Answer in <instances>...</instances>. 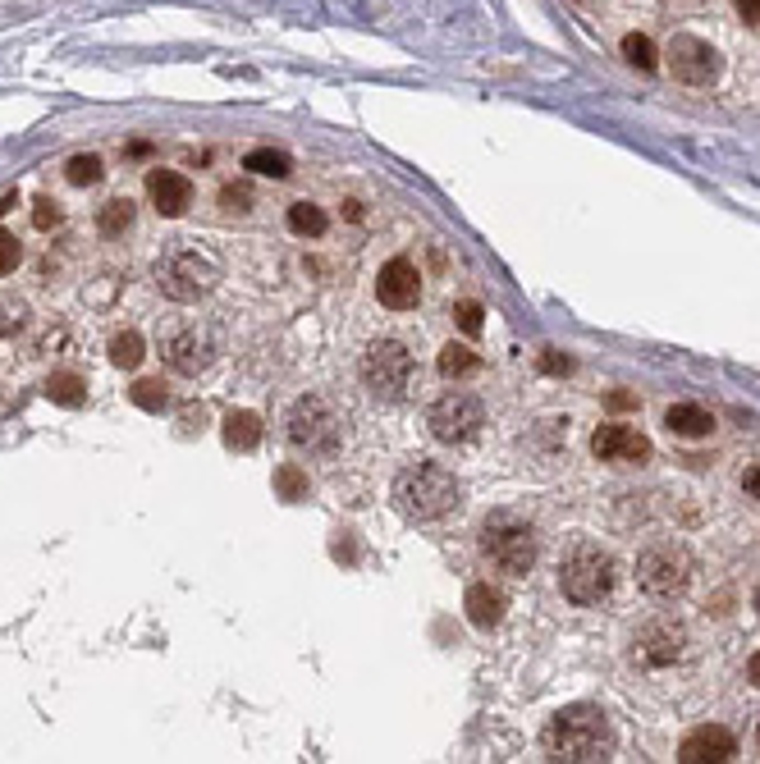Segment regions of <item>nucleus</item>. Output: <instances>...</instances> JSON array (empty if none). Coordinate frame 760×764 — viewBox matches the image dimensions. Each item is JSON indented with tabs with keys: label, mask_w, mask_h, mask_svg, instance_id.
I'll use <instances>...</instances> for the list:
<instances>
[{
	"label": "nucleus",
	"mask_w": 760,
	"mask_h": 764,
	"mask_svg": "<svg viewBox=\"0 0 760 764\" xmlns=\"http://www.w3.org/2000/svg\"><path fill=\"white\" fill-rule=\"evenodd\" d=\"M545 751H550V760H568V764L609 760V751H614L609 714L600 705H564L550 719V728H545Z\"/></svg>",
	"instance_id": "f257e3e1"
},
{
	"label": "nucleus",
	"mask_w": 760,
	"mask_h": 764,
	"mask_svg": "<svg viewBox=\"0 0 760 764\" xmlns=\"http://www.w3.org/2000/svg\"><path fill=\"white\" fill-rule=\"evenodd\" d=\"M394 508L408 522H435L458 508V481L445 463H413L394 476Z\"/></svg>",
	"instance_id": "f03ea898"
},
{
	"label": "nucleus",
	"mask_w": 760,
	"mask_h": 764,
	"mask_svg": "<svg viewBox=\"0 0 760 764\" xmlns=\"http://www.w3.org/2000/svg\"><path fill=\"white\" fill-rule=\"evenodd\" d=\"M614 582H619V563L596 540H577L564 559H559V591H564V600L582 604V609L605 600L614 591Z\"/></svg>",
	"instance_id": "7ed1b4c3"
},
{
	"label": "nucleus",
	"mask_w": 760,
	"mask_h": 764,
	"mask_svg": "<svg viewBox=\"0 0 760 764\" xmlns=\"http://www.w3.org/2000/svg\"><path fill=\"white\" fill-rule=\"evenodd\" d=\"M481 549H486V559L495 563L500 572H509V577H527V572L536 568V549H541V540H536V527L527 522V517L490 513L486 522H481Z\"/></svg>",
	"instance_id": "20e7f679"
},
{
	"label": "nucleus",
	"mask_w": 760,
	"mask_h": 764,
	"mask_svg": "<svg viewBox=\"0 0 760 764\" xmlns=\"http://www.w3.org/2000/svg\"><path fill=\"white\" fill-rule=\"evenodd\" d=\"M284 435H289L294 449L312 453V458H330V453L339 449L344 421L335 417V408H330L321 394H303V399H294L289 417H284Z\"/></svg>",
	"instance_id": "39448f33"
},
{
	"label": "nucleus",
	"mask_w": 760,
	"mask_h": 764,
	"mask_svg": "<svg viewBox=\"0 0 760 764\" xmlns=\"http://www.w3.org/2000/svg\"><path fill=\"white\" fill-rule=\"evenodd\" d=\"M692 572H696L692 554L683 545H674V540H664V545H651L637 559V586L651 600H678L692 586Z\"/></svg>",
	"instance_id": "423d86ee"
},
{
	"label": "nucleus",
	"mask_w": 760,
	"mask_h": 764,
	"mask_svg": "<svg viewBox=\"0 0 760 764\" xmlns=\"http://www.w3.org/2000/svg\"><path fill=\"white\" fill-rule=\"evenodd\" d=\"M362 380L376 399L399 403L413 385V353L399 344V339H376V344L362 353Z\"/></svg>",
	"instance_id": "0eeeda50"
},
{
	"label": "nucleus",
	"mask_w": 760,
	"mask_h": 764,
	"mask_svg": "<svg viewBox=\"0 0 760 764\" xmlns=\"http://www.w3.org/2000/svg\"><path fill=\"white\" fill-rule=\"evenodd\" d=\"M431 435L440 444H472L486 426V408H481L477 394H463V389H449L445 399L431 403V417H426Z\"/></svg>",
	"instance_id": "6e6552de"
},
{
	"label": "nucleus",
	"mask_w": 760,
	"mask_h": 764,
	"mask_svg": "<svg viewBox=\"0 0 760 764\" xmlns=\"http://www.w3.org/2000/svg\"><path fill=\"white\" fill-rule=\"evenodd\" d=\"M220 280V266L207 257V252H174L161 270V289L170 293L174 302H197L207 298Z\"/></svg>",
	"instance_id": "1a4fd4ad"
},
{
	"label": "nucleus",
	"mask_w": 760,
	"mask_h": 764,
	"mask_svg": "<svg viewBox=\"0 0 760 764\" xmlns=\"http://www.w3.org/2000/svg\"><path fill=\"white\" fill-rule=\"evenodd\" d=\"M683 650H687V627L678 618H651L632 636V664L641 668H669L683 659Z\"/></svg>",
	"instance_id": "9d476101"
},
{
	"label": "nucleus",
	"mask_w": 760,
	"mask_h": 764,
	"mask_svg": "<svg viewBox=\"0 0 760 764\" xmlns=\"http://www.w3.org/2000/svg\"><path fill=\"white\" fill-rule=\"evenodd\" d=\"M664 60H669L678 83L687 87H710L719 78V69H724V55L710 42H701V37H674L664 46Z\"/></svg>",
	"instance_id": "9b49d317"
},
{
	"label": "nucleus",
	"mask_w": 760,
	"mask_h": 764,
	"mask_svg": "<svg viewBox=\"0 0 760 764\" xmlns=\"http://www.w3.org/2000/svg\"><path fill=\"white\" fill-rule=\"evenodd\" d=\"M165 362L179 371V376H197L216 362V334L207 325H184V330H170L161 344Z\"/></svg>",
	"instance_id": "f8f14e48"
},
{
	"label": "nucleus",
	"mask_w": 760,
	"mask_h": 764,
	"mask_svg": "<svg viewBox=\"0 0 760 764\" xmlns=\"http://www.w3.org/2000/svg\"><path fill=\"white\" fill-rule=\"evenodd\" d=\"M376 298L390 307V312H408V307H417V298H422V275H417V266L408 257H394L380 266L376 275Z\"/></svg>",
	"instance_id": "ddd939ff"
},
{
	"label": "nucleus",
	"mask_w": 760,
	"mask_h": 764,
	"mask_svg": "<svg viewBox=\"0 0 760 764\" xmlns=\"http://www.w3.org/2000/svg\"><path fill=\"white\" fill-rule=\"evenodd\" d=\"M591 453L600 463H646L651 458V440L637 426H600L591 435Z\"/></svg>",
	"instance_id": "4468645a"
},
{
	"label": "nucleus",
	"mask_w": 760,
	"mask_h": 764,
	"mask_svg": "<svg viewBox=\"0 0 760 764\" xmlns=\"http://www.w3.org/2000/svg\"><path fill=\"white\" fill-rule=\"evenodd\" d=\"M733 755H738V737L724 723H706V728L687 732L683 746H678V760L683 764H724Z\"/></svg>",
	"instance_id": "2eb2a0df"
},
{
	"label": "nucleus",
	"mask_w": 760,
	"mask_h": 764,
	"mask_svg": "<svg viewBox=\"0 0 760 764\" xmlns=\"http://www.w3.org/2000/svg\"><path fill=\"white\" fill-rule=\"evenodd\" d=\"M147 197H152V206L161 216H184L193 206V183L179 170H152L147 174Z\"/></svg>",
	"instance_id": "dca6fc26"
},
{
	"label": "nucleus",
	"mask_w": 760,
	"mask_h": 764,
	"mask_svg": "<svg viewBox=\"0 0 760 764\" xmlns=\"http://www.w3.org/2000/svg\"><path fill=\"white\" fill-rule=\"evenodd\" d=\"M463 609H467V618H472V623L490 632V627L504 623V609H509V600H504V591H495L490 582H477V586H467Z\"/></svg>",
	"instance_id": "f3484780"
},
{
	"label": "nucleus",
	"mask_w": 760,
	"mask_h": 764,
	"mask_svg": "<svg viewBox=\"0 0 760 764\" xmlns=\"http://www.w3.org/2000/svg\"><path fill=\"white\" fill-rule=\"evenodd\" d=\"M664 426L674 435H683V440H706L715 431V417L706 408H696V403H674V408L664 412Z\"/></svg>",
	"instance_id": "a211bd4d"
},
{
	"label": "nucleus",
	"mask_w": 760,
	"mask_h": 764,
	"mask_svg": "<svg viewBox=\"0 0 760 764\" xmlns=\"http://www.w3.org/2000/svg\"><path fill=\"white\" fill-rule=\"evenodd\" d=\"M225 444L234 453H252L261 444V417L257 412H248V408H234L225 417Z\"/></svg>",
	"instance_id": "6ab92c4d"
},
{
	"label": "nucleus",
	"mask_w": 760,
	"mask_h": 764,
	"mask_svg": "<svg viewBox=\"0 0 760 764\" xmlns=\"http://www.w3.org/2000/svg\"><path fill=\"white\" fill-rule=\"evenodd\" d=\"M42 394L51 403H60V408H78V403L87 399V380L74 376V371H51L42 385Z\"/></svg>",
	"instance_id": "aec40b11"
},
{
	"label": "nucleus",
	"mask_w": 760,
	"mask_h": 764,
	"mask_svg": "<svg viewBox=\"0 0 760 764\" xmlns=\"http://www.w3.org/2000/svg\"><path fill=\"white\" fill-rule=\"evenodd\" d=\"M243 170L252 174H266V179H289L294 174V161L284 156V151H271V147H257L243 156Z\"/></svg>",
	"instance_id": "412c9836"
},
{
	"label": "nucleus",
	"mask_w": 760,
	"mask_h": 764,
	"mask_svg": "<svg viewBox=\"0 0 760 764\" xmlns=\"http://www.w3.org/2000/svg\"><path fill=\"white\" fill-rule=\"evenodd\" d=\"M481 366V357L472 353L467 344H445L440 348V376L445 380H463V376H472Z\"/></svg>",
	"instance_id": "4be33fe9"
},
{
	"label": "nucleus",
	"mask_w": 760,
	"mask_h": 764,
	"mask_svg": "<svg viewBox=\"0 0 760 764\" xmlns=\"http://www.w3.org/2000/svg\"><path fill=\"white\" fill-rule=\"evenodd\" d=\"M129 225H133V202L129 197H110V202L97 211V229L106 238H120Z\"/></svg>",
	"instance_id": "5701e85b"
},
{
	"label": "nucleus",
	"mask_w": 760,
	"mask_h": 764,
	"mask_svg": "<svg viewBox=\"0 0 760 764\" xmlns=\"http://www.w3.org/2000/svg\"><path fill=\"white\" fill-rule=\"evenodd\" d=\"M289 229H294L298 238H321L326 234V211L312 202H294L289 206Z\"/></svg>",
	"instance_id": "b1692460"
},
{
	"label": "nucleus",
	"mask_w": 760,
	"mask_h": 764,
	"mask_svg": "<svg viewBox=\"0 0 760 764\" xmlns=\"http://www.w3.org/2000/svg\"><path fill=\"white\" fill-rule=\"evenodd\" d=\"M623 60H628L632 69H641V74H651L655 65H660V55H655V42L646 33H628L623 37Z\"/></svg>",
	"instance_id": "393cba45"
},
{
	"label": "nucleus",
	"mask_w": 760,
	"mask_h": 764,
	"mask_svg": "<svg viewBox=\"0 0 760 764\" xmlns=\"http://www.w3.org/2000/svg\"><path fill=\"white\" fill-rule=\"evenodd\" d=\"M110 362L120 366V371H133L142 362V334L138 330H124L110 339Z\"/></svg>",
	"instance_id": "a878e982"
},
{
	"label": "nucleus",
	"mask_w": 760,
	"mask_h": 764,
	"mask_svg": "<svg viewBox=\"0 0 760 764\" xmlns=\"http://www.w3.org/2000/svg\"><path fill=\"white\" fill-rule=\"evenodd\" d=\"M275 490H280V499H289V504H298V499H307V490H312V481H307V472H303V467L284 463L280 472H275Z\"/></svg>",
	"instance_id": "bb28decb"
},
{
	"label": "nucleus",
	"mask_w": 760,
	"mask_h": 764,
	"mask_svg": "<svg viewBox=\"0 0 760 764\" xmlns=\"http://www.w3.org/2000/svg\"><path fill=\"white\" fill-rule=\"evenodd\" d=\"M69 183H78V188H92V183H101V174H106V165H101V156H74V161L65 165Z\"/></svg>",
	"instance_id": "cd10ccee"
},
{
	"label": "nucleus",
	"mask_w": 760,
	"mask_h": 764,
	"mask_svg": "<svg viewBox=\"0 0 760 764\" xmlns=\"http://www.w3.org/2000/svg\"><path fill=\"white\" fill-rule=\"evenodd\" d=\"M129 399L138 403L142 412H161L165 403H170V394H165V385H161V380H138V385L129 389Z\"/></svg>",
	"instance_id": "c85d7f7f"
},
{
	"label": "nucleus",
	"mask_w": 760,
	"mask_h": 764,
	"mask_svg": "<svg viewBox=\"0 0 760 764\" xmlns=\"http://www.w3.org/2000/svg\"><path fill=\"white\" fill-rule=\"evenodd\" d=\"M481 316H486V307H481V302H472V298L454 302V321H458V330H463V334H481Z\"/></svg>",
	"instance_id": "c756f323"
},
{
	"label": "nucleus",
	"mask_w": 760,
	"mask_h": 764,
	"mask_svg": "<svg viewBox=\"0 0 760 764\" xmlns=\"http://www.w3.org/2000/svg\"><path fill=\"white\" fill-rule=\"evenodd\" d=\"M60 220H65L60 202H51V197H37V202H33V225H37V229H55Z\"/></svg>",
	"instance_id": "7c9ffc66"
},
{
	"label": "nucleus",
	"mask_w": 760,
	"mask_h": 764,
	"mask_svg": "<svg viewBox=\"0 0 760 764\" xmlns=\"http://www.w3.org/2000/svg\"><path fill=\"white\" fill-rule=\"evenodd\" d=\"M23 316H28V307L19 298H0V334H14L23 325Z\"/></svg>",
	"instance_id": "2f4dec72"
},
{
	"label": "nucleus",
	"mask_w": 760,
	"mask_h": 764,
	"mask_svg": "<svg viewBox=\"0 0 760 764\" xmlns=\"http://www.w3.org/2000/svg\"><path fill=\"white\" fill-rule=\"evenodd\" d=\"M23 261V248H19V238L14 234H0V275H10L14 266Z\"/></svg>",
	"instance_id": "473e14b6"
},
{
	"label": "nucleus",
	"mask_w": 760,
	"mask_h": 764,
	"mask_svg": "<svg viewBox=\"0 0 760 764\" xmlns=\"http://www.w3.org/2000/svg\"><path fill=\"white\" fill-rule=\"evenodd\" d=\"M541 371H545V376H568V371H573V357L545 348V353H541Z\"/></svg>",
	"instance_id": "72a5a7b5"
},
{
	"label": "nucleus",
	"mask_w": 760,
	"mask_h": 764,
	"mask_svg": "<svg viewBox=\"0 0 760 764\" xmlns=\"http://www.w3.org/2000/svg\"><path fill=\"white\" fill-rule=\"evenodd\" d=\"M248 188H225V193H220V206H225V211H248Z\"/></svg>",
	"instance_id": "f704fd0d"
},
{
	"label": "nucleus",
	"mask_w": 760,
	"mask_h": 764,
	"mask_svg": "<svg viewBox=\"0 0 760 764\" xmlns=\"http://www.w3.org/2000/svg\"><path fill=\"white\" fill-rule=\"evenodd\" d=\"M742 490H747L751 499H760V467H751V472L742 476Z\"/></svg>",
	"instance_id": "c9c22d12"
},
{
	"label": "nucleus",
	"mask_w": 760,
	"mask_h": 764,
	"mask_svg": "<svg viewBox=\"0 0 760 764\" xmlns=\"http://www.w3.org/2000/svg\"><path fill=\"white\" fill-rule=\"evenodd\" d=\"M738 14L747 23H760V0H738Z\"/></svg>",
	"instance_id": "e433bc0d"
},
{
	"label": "nucleus",
	"mask_w": 760,
	"mask_h": 764,
	"mask_svg": "<svg viewBox=\"0 0 760 764\" xmlns=\"http://www.w3.org/2000/svg\"><path fill=\"white\" fill-rule=\"evenodd\" d=\"M609 408H637V399L632 394H609Z\"/></svg>",
	"instance_id": "4c0bfd02"
},
{
	"label": "nucleus",
	"mask_w": 760,
	"mask_h": 764,
	"mask_svg": "<svg viewBox=\"0 0 760 764\" xmlns=\"http://www.w3.org/2000/svg\"><path fill=\"white\" fill-rule=\"evenodd\" d=\"M14 206H19V193H5V197H0V216H10Z\"/></svg>",
	"instance_id": "58836bf2"
},
{
	"label": "nucleus",
	"mask_w": 760,
	"mask_h": 764,
	"mask_svg": "<svg viewBox=\"0 0 760 764\" xmlns=\"http://www.w3.org/2000/svg\"><path fill=\"white\" fill-rule=\"evenodd\" d=\"M747 673H751V682H756V687H760V650H756V655H751V664H747Z\"/></svg>",
	"instance_id": "ea45409f"
},
{
	"label": "nucleus",
	"mask_w": 760,
	"mask_h": 764,
	"mask_svg": "<svg viewBox=\"0 0 760 764\" xmlns=\"http://www.w3.org/2000/svg\"><path fill=\"white\" fill-rule=\"evenodd\" d=\"M751 604H756V614H760V586H756V600H751Z\"/></svg>",
	"instance_id": "a19ab883"
},
{
	"label": "nucleus",
	"mask_w": 760,
	"mask_h": 764,
	"mask_svg": "<svg viewBox=\"0 0 760 764\" xmlns=\"http://www.w3.org/2000/svg\"><path fill=\"white\" fill-rule=\"evenodd\" d=\"M756 742H760V732H756Z\"/></svg>",
	"instance_id": "79ce46f5"
}]
</instances>
